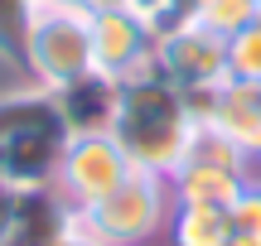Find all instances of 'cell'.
Listing matches in <instances>:
<instances>
[{
    "instance_id": "cell-10",
    "label": "cell",
    "mask_w": 261,
    "mask_h": 246,
    "mask_svg": "<svg viewBox=\"0 0 261 246\" xmlns=\"http://www.w3.org/2000/svg\"><path fill=\"white\" fill-rule=\"evenodd\" d=\"M227 222H232V237L261 241V189H242L237 193V203L227 208Z\"/></svg>"
},
{
    "instance_id": "cell-4",
    "label": "cell",
    "mask_w": 261,
    "mask_h": 246,
    "mask_svg": "<svg viewBox=\"0 0 261 246\" xmlns=\"http://www.w3.org/2000/svg\"><path fill=\"white\" fill-rule=\"evenodd\" d=\"M130 169H136L130 155L121 150V140L107 135V131L77 135V140L68 145V155H63V183H68V193H73V203H83V208H92L97 198H107Z\"/></svg>"
},
{
    "instance_id": "cell-3",
    "label": "cell",
    "mask_w": 261,
    "mask_h": 246,
    "mask_svg": "<svg viewBox=\"0 0 261 246\" xmlns=\"http://www.w3.org/2000/svg\"><path fill=\"white\" fill-rule=\"evenodd\" d=\"M145 58H155V29L136 10L116 5V0L92 5V63H97V73L126 77Z\"/></svg>"
},
{
    "instance_id": "cell-2",
    "label": "cell",
    "mask_w": 261,
    "mask_h": 246,
    "mask_svg": "<svg viewBox=\"0 0 261 246\" xmlns=\"http://www.w3.org/2000/svg\"><path fill=\"white\" fill-rule=\"evenodd\" d=\"M155 68L179 92H213L227 82V39L184 19V24L155 34Z\"/></svg>"
},
{
    "instance_id": "cell-12",
    "label": "cell",
    "mask_w": 261,
    "mask_h": 246,
    "mask_svg": "<svg viewBox=\"0 0 261 246\" xmlns=\"http://www.w3.org/2000/svg\"><path fill=\"white\" fill-rule=\"evenodd\" d=\"M54 246H83V241H77V237H58Z\"/></svg>"
},
{
    "instance_id": "cell-9",
    "label": "cell",
    "mask_w": 261,
    "mask_h": 246,
    "mask_svg": "<svg viewBox=\"0 0 261 246\" xmlns=\"http://www.w3.org/2000/svg\"><path fill=\"white\" fill-rule=\"evenodd\" d=\"M227 82H261V24L227 39Z\"/></svg>"
},
{
    "instance_id": "cell-7",
    "label": "cell",
    "mask_w": 261,
    "mask_h": 246,
    "mask_svg": "<svg viewBox=\"0 0 261 246\" xmlns=\"http://www.w3.org/2000/svg\"><path fill=\"white\" fill-rule=\"evenodd\" d=\"M256 5L261 0H194L189 5V19L198 29H213L218 39H232L237 29L256 24Z\"/></svg>"
},
{
    "instance_id": "cell-1",
    "label": "cell",
    "mask_w": 261,
    "mask_h": 246,
    "mask_svg": "<svg viewBox=\"0 0 261 246\" xmlns=\"http://www.w3.org/2000/svg\"><path fill=\"white\" fill-rule=\"evenodd\" d=\"M24 68L39 77L44 92L83 82L97 73L92 63V5L87 0H34L24 39Z\"/></svg>"
},
{
    "instance_id": "cell-8",
    "label": "cell",
    "mask_w": 261,
    "mask_h": 246,
    "mask_svg": "<svg viewBox=\"0 0 261 246\" xmlns=\"http://www.w3.org/2000/svg\"><path fill=\"white\" fill-rule=\"evenodd\" d=\"M29 15H34V0H0V58L15 68H24Z\"/></svg>"
},
{
    "instance_id": "cell-11",
    "label": "cell",
    "mask_w": 261,
    "mask_h": 246,
    "mask_svg": "<svg viewBox=\"0 0 261 246\" xmlns=\"http://www.w3.org/2000/svg\"><path fill=\"white\" fill-rule=\"evenodd\" d=\"M10 218H15V189H0V241L10 232Z\"/></svg>"
},
{
    "instance_id": "cell-6",
    "label": "cell",
    "mask_w": 261,
    "mask_h": 246,
    "mask_svg": "<svg viewBox=\"0 0 261 246\" xmlns=\"http://www.w3.org/2000/svg\"><path fill=\"white\" fill-rule=\"evenodd\" d=\"M179 246H227L232 241V222H227V208H208V203H184L174 222Z\"/></svg>"
},
{
    "instance_id": "cell-14",
    "label": "cell",
    "mask_w": 261,
    "mask_h": 246,
    "mask_svg": "<svg viewBox=\"0 0 261 246\" xmlns=\"http://www.w3.org/2000/svg\"><path fill=\"white\" fill-rule=\"evenodd\" d=\"M227 246H261V241H242V237H232V241H227Z\"/></svg>"
},
{
    "instance_id": "cell-13",
    "label": "cell",
    "mask_w": 261,
    "mask_h": 246,
    "mask_svg": "<svg viewBox=\"0 0 261 246\" xmlns=\"http://www.w3.org/2000/svg\"><path fill=\"white\" fill-rule=\"evenodd\" d=\"M0 189H10V183H5V150H0Z\"/></svg>"
},
{
    "instance_id": "cell-5",
    "label": "cell",
    "mask_w": 261,
    "mask_h": 246,
    "mask_svg": "<svg viewBox=\"0 0 261 246\" xmlns=\"http://www.w3.org/2000/svg\"><path fill=\"white\" fill-rule=\"evenodd\" d=\"M92 218V232L107 241H136L155 227L160 212V183L150 169H130L121 183H116L107 198H97L92 208H83Z\"/></svg>"
}]
</instances>
